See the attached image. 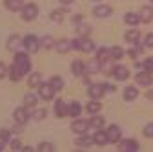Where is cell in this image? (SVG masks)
I'll use <instances>...</instances> for the list:
<instances>
[{"label":"cell","mask_w":153,"mask_h":152,"mask_svg":"<svg viewBox=\"0 0 153 152\" xmlns=\"http://www.w3.org/2000/svg\"><path fill=\"white\" fill-rule=\"evenodd\" d=\"M40 46H42V48H46V50L53 48V46H55V41H53V37H49V35L42 37V41H40Z\"/></svg>","instance_id":"cell-31"},{"label":"cell","mask_w":153,"mask_h":152,"mask_svg":"<svg viewBox=\"0 0 153 152\" xmlns=\"http://www.w3.org/2000/svg\"><path fill=\"white\" fill-rule=\"evenodd\" d=\"M27 84H29L31 88H38V86L42 84V75H40V73H31V77H29Z\"/></svg>","instance_id":"cell-25"},{"label":"cell","mask_w":153,"mask_h":152,"mask_svg":"<svg viewBox=\"0 0 153 152\" xmlns=\"http://www.w3.org/2000/svg\"><path fill=\"white\" fill-rule=\"evenodd\" d=\"M18 46H20V37H18V35L9 37V41H7V48H9V50H16Z\"/></svg>","instance_id":"cell-30"},{"label":"cell","mask_w":153,"mask_h":152,"mask_svg":"<svg viewBox=\"0 0 153 152\" xmlns=\"http://www.w3.org/2000/svg\"><path fill=\"white\" fill-rule=\"evenodd\" d=\"M144 46L153 48V33H148V35H146V39H144Z\"/></svg>","instance_id":"cell-42"},{"label":"cell","mask_w":153,"mask_h":152,"mask_svg":"<svg viewBox=\"0 0 153 152\" xmlns=\"http://www.w3.org/2000/svg\"><path fill=\"white\" fill-rule=\"evenodd\" d=\"M7 75V70H6V64L4 62H0V79H4Z\"/></svg>","instance_id":"cell-45"},{"label":"cell","mask_w":153,"mask_h":152,"mask_svg":"<svg viewBox=\"0 0 153 152\" xmlns=\"http://www.w3.org/2000/svg\"><path fill=\"white\" fill-rule=\"evenodd\" d=\"M55 92H56V90H55L49 83H48V84H46V83H42L40 86H38V96H40L44 101H51V99H53V96H55Z\"/></svg>","instance_id":"cell-3"},{"label":"cell","mask_w":153,"mask_h":152,"mask_svg":"<svg viewBox=\"0 0 153 152\" xmlns=\"http://www.w3.org/2000/svg\"><path fill=\"white\" fill-rule=\"evenodd\" d=\"M51 18H53V20H56V22H60L62 20V11H53L51 13Z\"/></svg>","instance_id":"cell-43"},{"label":"cell","mask_w":153,"mask_h":152,"mask_svg":"<svg viewBox=\"0 0 153 152\" xmlns=\"http://www.w3.org/2000/svg\"><path fill=\"white\" fill-rule=\"evenodd\" d=\"M13 117L18 125H24L27 123V117H29V112H27V106H20V108H16L15 114H13Z\"/></svg>","instance_id":"cell-6"},{"label":"cell","mask_w":153,"mask_h":152,"mask_svg":"<svg viewBox=\"0 0 153 152\" xmlns=\"http://www.w3.org/2000/svg\"><path fill=\"white\" fill-rule=\"evenodd\" d=\"M93 15H95V17H99V18H106V17L111 15V8L106 6V4H100V6H97V8L93 9Z\"/></svg>","instance_id":"cell-13"},{"label":"cell","mask_w":153,"mask_h":152,"mask_svg":"<svg viewBox=\"0 0 153 152\" xmlns=\"http://www.w3.org/2000/svg\"><path fill=\"white\" fill-rule=\"evenodd\" d=\"M104 123H106V119H104L102 116H95V117H91V121H89V125H91L93 128H102Z\"/></svg>","instance_id":"cell-29"},{"label":"cell","mask_w":153,"mask_h":152,"mask_svg":"<svg viewBox=\"0 0 153 152\" xmlns=\"http://www.w3.org/2000/svg\"><path fill=\"white\" fill-rule=\"evenodd\" d=\"M49 84H51V86H53L56 92L64 88V81H62V77H60V75H53V77H51V81H49Z\"/></svg>","instance_id":"cell-26"},{"label":"cell","mask_w":153,"mask_h":152,"mask_svg":"<svg viewBox=\"0 0 153 152\" xmlns=\"http://www.w3.org/2000/svg\"><path fill=\"white\" fill-rule=\"evenodd\" d=\"M108 138H109V143H119L120 138H122V130L119 125H111L108 128Z\"/></svg>","instance_id":"cell-7"},{"label":"cell","mask_w":153,"mask_h":152,"mask_svg":"<svg viewBox=\"0 0 153 152\" xmlns=\"http://www.w3.org/2000/svg\"><path fill=\"white\" fill-rule=\"evenodd\" d=\"M142 66H144V70H146V71L153 73V57H148V59L144 61V64H142Z\"/></svg>","instance_id":"cell-38"},{"label":"cell","mask_w":153,"mask_h":152,"mask_svg":"<svg viewBox=\"0 0 153 152\" xmlns=\"http://www.w3.org/2000/svg\"><path fill=\"white\" fill-rule=\"evenodd\" d=\"M36 150H40V152H53L55 150V145L53 143H40Z\"/></svg>","instance_id":"cell-34"},{"label":"cell","mask_w":153,"mask_h":152,"mask_svg":"<svg viewBox=\"0 0 153 152\" xmlns=\"http://www.w3.org/2000/svg\"><path fill=\"white\" fill-rule=\"evenodd\" d=\"M24 103H26V106H35L36 105V96L31 93V92H27L24 96Z\"/></svg>","instance_id":"cell-32"},{"label":"cell","mask_w":153,"mask_h":152,"mask_svg":"<svg viewBox=\"0 0 153 152\" xmlns=\"http://www.w3.org/2000/svg\"><path fill=\"white\" fill-rule=\"evenodd\" d=\"M46 116H48L46 108H42V110H35V112H33V119H38V121H40V119H44Z\"/></svg>","instance_id":"cell-36"},{"label":"cell","mask_w":153,"mask_h":152,"mask_svg":"<svg viewBox=\"0 0 153 152\" xmlns=\"http://www.w3.org/2000/svg\"><path fill=\"white\" fill-rule=\"evenodd\" d=\"M6 8L9 11H18L24 8V0H6Z\"/></svg>","instance_id":"cell-20"},{"label":"cell","mask_w":153,"mask_h":152,"mask_svg":"<svg viewBox=\"0 0 153 152\" xmlns=\"http://www.w3.org/2000/svg\"><path fill=\"white\" fill-rule=\"evenodd\" d=\"M22 150H24V152H31L33 148H31V147H22Z\"/></svg>","instance_id":"cell-46"},{"label":"cell","mask_w":153,"mask_h":152,"mask_svg":"<svg viewBox=\"0 0 153 152\" xmlns=\"http://www.w3.org/2000/svg\"><path fill=\"white\" fill-rule=\"evenodd\" d=\"M106 90H108L106 84H91L89 90H88V93H89V97H91V99H100V97L104 96V92H106Z\"/></svg>","instance_id":"cell-5"},{"label":"cell","mask_w":153,"mask_h":152,"mask_svg":"<svg viewBox=\"0 0 153 152\" xmlns=\"http://www.w3.org/2000/svg\"><path fill=\"white\" fill-rule=\"evenodd\" d=\"M100 68H102V64H100V61H99V59H95V61H88V62H86V71L97 73V71H100Z\"/></svg>","instance_id":"cell-22"},{"label":"cell","mask_w":153,"mask_h":152,"mask_svg":"<svg viewBox=\"0 0 153 152\" xmlns=\"http://www.w3.org/2000/svg\"><path fill=\"white\" fill-rule=\"evenodd\" d=\"M0 141H11V130H7V128H2L0 130Z\"/></svg>","instance_id":"cell-35"},{"label":"cell","mask_w":153,"mask_h":152,"mask_svg":"<svg viewBox=\"0 0 153 152\" xmlns=\"http://www.w3.org/2000/svg\"><path fill=\"white\" fill-rule=\"evenodd\" d=\"M120 150L122 152H137L139 150V143L135 139H128V141L120 143Z\"/></svg>","instance_id":"cell-15"},{"label":"cell","mask_w":153,"mask_h":152,"mask_svg":"<svg viewBox=\"0 0 153 152\" xmlns=\"http://www.w3.org/2000/svg\"><path fill=\"white\" fill-rule=\"evenodd\" d=\"M9 147H11V150H22V145H20V141H18V139H11L9 141Z\"/></svg>","instance_id":"cell-40"},{"label":"cell","mask_w":153,"mask_h":152,"mask_svg":"<svg viewBox=\"0 0 153 152\" xmlns=\"http://www.w3.org/2000/svg\"><path fill=\"white\" fill-rule=\"evenodd\" d=\"M55 116L56 117H66L69 116V105H66L62 99H59L55 103Z\"/></svg>","instance_id":"cell-9"},{"label":"cell","mask_w":153,"mask_h":152,"mask_svg":"<svg viewBox=\"0 0 153 152\" xmlns=\"http://www.w3.org/2000/svg\"><path fill=\"white\" fill-rule=\"evenodd\" d=\"M93 139H95V145H100V147H104L106 143H109V138H108V130L104 132L102 128H97V132H95Z\"/></svg>","instance_id":"cell-11"},{"label":"cell","mask_w":153,"mask_h":152,"mask_svg":"<svg viewBox=\"0 0 153 152\" xmlns=\"http://www.w3.org/2000/svg\"><path fill=\"white\" fill-rule=\"evenodd\" d=\"M71 48H73V50H82V41H79V39H76V41H71Z\"/></svg>","instance_id":"cell-44"},{"label":"cell","mask_w":153,"mask_h":152,"mask_svg":"<svg viewBox=\"0 0 153 152\" xmlns=\"http://www.w3.org/2000/svg\"><path fill=\"white\" fill-rule=\"evenodd\" d=\"M95 50V44L91 41H82V51H93Z\"/></svg>","instance_id":"cell-39"},{"label":"cell","mask_w":153,"mask_h":152,"mask_svg":"<svg viewBox=\"0 0 153 152\" xmlns=\"http://www.w3.org/2000/svg\"><path fill=\"white\" fill-rule=\"evenodd\" d=\"M55 48H56V51H59V53H68L71 50V42L66 41V39H60V41L55 42Z\"/></svg>","instance_id":"cell-17"},{"label":"cell","mask_w":153,"mask_h":152,"mask_svg":"<svg viewBox=\"0 0 153 152\" xmlns=\"http://www.w3.org/2000/svg\"><path fill=\"white\" fill-rule=\"evenodd\" d=\"M148 99H153V92H148Z\"/></svg>","instance_id":"cell-48"},{"label":"cell","mask_w":153,"mask_h":152,"mask_svg":"<svg viewBox=\"0 0 153 152\" xmlns=\"http://www.w3.org/2000/svg\"><path fill=\"white\" fill-rule=\"evenodd\" d=\"M109 53H111V59H115V61H119L120 59V57L124 55V51L119 48V46H113L111 50H109Z\"/></svg>","instance_id":"cell-33"},{"label":"cell","mask_w":153,"mask_h":152,"mask_svg":"<svg viewBox=\"0 0 153 152\" xmlns=\"http://www.w3.org/2000/svg\"><path fill=\"white\" fill-rule=\"evenodd\" d=\"M36 13H38V8L35 4H24V8H22V18L24 20H33L36 17Z\"/></svg>","instance_id":"cell-8"},{"label":"cell","mask_w":153,"mask_h":152,"mask_svg":"<svg viewBox=\"0 0 153 152\" xmlns=\"http://www.w3.org/2000/svg\"><path fill=\"white\" fill-rule=\"evenodd\" d=\"M100 108H102V105H100L99 99H93V101H89V103L86 105V110H88L89 114H97V112H100Z\"/></svg>","instance_id":"cell-24"},{"label":"cell","mask_w":153,"mask_h":152,"mask_svg":"<svg viewBox=\"0 0 153 152\" xmlns=\"http://www.w3.org/2000/svg\"><path fill=\"white\" fill-rule=\"evenodd\" d=\"M60 2H62V4H71L73 0H60Z\"/></svg>","instance_id":"cell-47"},{"label":"cell","mask_w":153,"mask_h":152,"mask_svg":"<svg viewBox=\"0 0 153 152\" xmlns=\"http://www.w3.org/2000/svg\"><path fill=\"white\" fill-rule=\"evenodd\" d=\"M140 20L144 22V24H149L151 20H153V8H149V6H144L142 9H140Z\"/></svg>","instance_id":"cell-14"},{"label":"cell","mask_w":153,"mask_h":152,"mask_svg":"<svg viewBox=\"0 0 153 152\" xmlns=\"http://www.w3.org/2000/svg\"><path fill=\"white\" fill-rule=\"evenodd\" d=\"M95 143V139L91 138V136H80L79 139H76V145H79V147H89V145H93Z\"/></svg>","instance_id":"cell-28"},{"label":"cell","mask_w":153,"mask_h":152,"mask_svg":"<svg viewBox=\"0 0 153 152\" xmlns=\"http://www.w3.org/2000/svg\"><path fill=\"white\" fill-rule=\"evenodd\" d=\"M22 44H24V48H26L29 53H36L38 48H40V41H38L35 35H26L24 41H22Z\"/></svg>","instance_id":"cell-2"},{"label":"cell","mask_w":153,"mask_h":152,"mask_svg":"<svg viewBox=\"0 0 153 152\" xmlns=\"http://www.w3.org/2000/svg\"><path fill=\"white\" fill-rule=\"evenodd\" d=\"M151 2H153V0H151Z\"/></svg>","instance_id":"cell-50"},{"label":"cell","mask_w":153,"mask_h":152,"mask_svg":"<svg viewBox=\"0 0 153 152\" xmlns=\"http://www.w3.org/2000/svg\"><path fill=\"white\" fill-rule=\"evenodd\" d=\"M111 75L117 81H126L128 79V75H129V71H128V68L126 66H115L113 68V71H111Z\"/></svg>","instance_id":"cell-12"},{"label":"cell","mask_w":153,"mask_h":152,"mask_svg":"<svg viewBox=\"0 0 153 152\" xmlns=\"http://www.w3.org/2000/svg\"><path fill=\"white\" fill-rule=\"evenodd\" d=\"M89 126H91V125H89V121H86V119H75V121L71 123V130L75 132V134H86Z\"/></svg>","instance_id":"cell-4"},{"label":"cell","mask_w":153,"mask_h":152,"mask_svg":"<svg viewBox=\"0 0 153 152\" xmlns=\"http://www.w3.org/2000/svg\"><path fill=\"white\" fill-rule=\"evenodd\" d=\"M80 112H82V105H80L79 101H73V103L69 105V116H71V117H79Z\"/></svg>","instance_id":"cell-23"},{"label":"cell","mask_w":153,"mask_h":152,"mask_svg":"<svg viewBox=\"0 0 153 152\" xmlns=\"http://www.w3.org/2000/svg\"><path fill=\"white\" fill-rule=\"evenodd\" d=\"M124 39H126L129 44H139V39H140V31H139V29H129V31H126Z\"/></svg>","instance_id":"cell-16"},{"label":"cell","mask_w":153,"mask_h":152,"mask_svg":"<svg viewBox=\"0 0 153 152\" xmlns=\"http://www.w3.org/2000/svg\"><path fill=\"white\" fill-rule=\"evenodd\" d=\"M144 136L146 138H153V123H149V125L144 126Z\"/></svg>","instance_id":"cell-41"},{"label":"cell","mask_w":153,"mask_h":152,"mask_svg":"<svg viewBox=\"0 0 153 152\" xmlns=\"http://www.w3.org/2000/svg\"><path fill=\"white\" fill-rule=\"evenodd\" d=\"M76 31H79L80 35H88V33L91 31V26H88V24H79V26H76Z\"/></svg>","instance_id":"cell-37"},{"label":"cell","mask_w":153,"mask_h":152,"mask_svg":"<svg viewBox=\"0 0 153 152\" xmlns=\"http://www.w3.org/2000/svg\"><path fill=\"white\" fill-rule=\"evenodd\" d=\"M124 20H126L129 26H137L139 22H142V20H140V15H137V13H128Z\"/></svg>","instance_id":"cell-27"},{"label":"cell","mask_w":153,"mask_h":152,"mask_svg":"<svg viewBox=\"0 0 153 152\" xmlns=\"http://www.w3.org/2000/svg\"><path fill=\"white\" fill-rule=\"evenodd\" d=\"M97 59L100 61V64L109 62V61H111V53H109V50H108V48H100V50L97 51Z\"/></svg>","instance_id":"cell-19"},{"label":"cell","mask_w":153,"mask_h":152,"mask_svg":"<svg viewBox=\"0 0 153 152\" xmlns=\"http://www.w3.org/2000/svg\"><path fill=\"white\" fill-rule=\"evenodd\" d=\"M122 96H124V99H126V101H133V99H137V96H139V90H137L135 86H126Z\"/></svg>","instance_id":"cell-18"},{"label":"cell","mask_w":153,"mask_h":152,"mask_svg":"<svg viewBox=\"0 0 153 152\" xmlns=\"http://www.w3.org/2000/svg\"><path fill=\"white\" fill-rule=\"evenodd\" d=\"M135 81H137V84H140V86H144V88H146V86H149V84L153 83V81H151L149 71H146V70H144V71H139V73L135 75Z\"/></svg>","instance_id":"cell-10"},{"label":"cell","mask_w":153,"mask_h":152,"mask_svg":"<svg viewBox=\"0 0 153 152\" xmlns=\"http://www.w3.org/2000/svg\"><path fill=\"white\" fill-rule=\"evenodd\" d=\"M29 70H31V61H29L27 53H16L15 55V62H13V66L9 70V79L18 83Z\"/></svg>","instance_id":"cell-1"},{"label":"cell","mask_w":153,"mask_h":152,"mask_svg":"<svg viewBox=\"0 0 153 152\" xmlns=\"http://www.w3.org/2000/svg\"><path fill=\"white\" fill-rule=\"evenodd\" d=\"M0 150H4V141H0Z\"/></svg>","instance_id":"cell-49"},{"label":"cell","mask_w":153,"mask_h":152,"mask_svg":"<svg viewBox=\"0 0 153 152\" xmlns=\"http://www.w3.org/2000/svg\"><path fill=\"white\" fill-rule=\"evenodd\" d=\"M71 70H73V73L75 75H84V71H86V64L82 62V61H73V64H71Z\"/></svg>","instance_id":"cell-21"}]
</instances>
